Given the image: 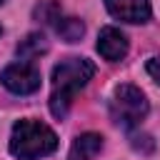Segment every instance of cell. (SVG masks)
Instances as JSON below:
<instances>
[{
	"label": "cell",
	"instance_id": "cell-1",
	"mask_svg": "<svg viewBox=\"0 0 160 160\" xmlns=\"http://www.w3.org/2000/svg\"><path fill=\"white\" fill-rule=\"evenodd\" d=\"M95 65L88 58H65L52 70V92H50V112L62 120L70 110V102L78 90L88 85L92 78Z\"/></svg>",
	"mask_w": 160,
	"mask_h": 160
},
{
	"label": "cell",
	"instance_id": "cell-2",
	"mask_svg": "<svg viewBox=\"0 0 160 160\" xmlns=\"http://www.w3.org/2000/svg\"><path fill=\"white\" fill-rule=\"evenodd\" d=\"M58 148V135L40 120L25 118L20 122L12 125V135H10V152L20 160H32V158H42L50 155Z\"/></svg>",
	"mask_w": 160,
	"mask_h": 160
},
{
	"label": "cell",
	"instance_id": "cell-3",
	"mask_svg": "<svg viewBox=\"0 0 160 160\" xmlns=\"http://www.w3.org/2000/svg\"><path fill=\"white\" fill-rule=\"evenodd\" d=\"M145 115H148V98L140 92V88H135V85L115 88L112 100H110V118L120 128L130 130V128L140 125L145 120Z\"/></svg>",
	"mask_w": 160,
	"mask_h": 160
},
{
	"label": "cell",
	"instance_id": "cell-4",
	"mask_svg": "<svg viewBox=\"0 0 160 160\" xmlns=\"http://www.w3.org/2000/svg\"><path fill=\"white\" fill-rule=\"evenodd\" d=\"M0 82L15 95H30V92H35L40 88V70L32 62L20 60V62L8 65L0 72Z\"/></svg>",
	"mask_w": 160,
	"mask_h": 160
},
{
	"label": "cell",
	"instance_id": "cell-5",
	"mask_svg": "<svg viewBox=\"0 0 160 160\" xmlns=\"http://www.w3.org/2000/svg\"><path fill=\"white\" fill-rule=\"evenodd\" d=\"M105 8L112 18L125 22H145L150 20V0H105Z\"/></svg>",
	"mask_w": 160,
	"mask_h": 160
},
{
	"label": "cell",
	"instance_id": "cell-6",
	"mask_svg": "<svg viewBox=\"0 0 160 160\" xmlns=\"http://www.w3.org/2000/svg\"><path fill=\"white\" fill-rule=\"evenodd\" d=\"M98 52H100L105 60L118 62V60H122V58L128 55V38H125L118 28L108 25V28H102L100 35H98Z\"/></svg>",
	"mask_w": 160,
	"mask_h": 160
},
{
	"label": "cell",
	"instance_id": "cell-7",
	"mask_svg": "<svg viewBox=\"0 0 160 160\" xmlns=\"http://www.w3.org/2000/svg\"><path fill=\"white\" fill-rule=\"evenodd\" d=\"M100 150H102V135H98V132H82L70 145L68 160H92Z\"/></svg>",
	"mask_w": 160,
	"mask_h": 160
},
{
	"label": "cell",
	"instance_id": "cell-8",
	"mask_svg": "<svg viewBox=\"0 0 160 160\" xmlns=\"http://www.w3.org/2000/svg\"><path fill=\"white\" fill-rule=\"evenodd\" d=\"M55 32L65 40V42H78L82 35H85V25L80 18H72V15H62L58 22H55Z\"/></svg>",
	"mask_w": 160,
	"mask_h": 160
},
{
	"label": "cell",
	"instance_id": "cell-9",
	"mask_svg": "<svg viewBox=\"0 0 160 160\" xmlns=\"http://www.w3.org/2000/svg\"><path fill=\"white\" fill-rule=\"evenodd\" d=\"M48 52V40H45V35H40V32H30L25 40H20V45H18V55L20 58H25L28 62L32 60V58H40V55H45Z\"/></svg>",
	"mask_w": 160,
	"mask_h": 160
},
{
	"label": "cell",
	"instance_id": "cell-10",
	"mask_svg": "<svg viewBox=\"0 0 160 160\" xmlns=\"http://www.w3.org/2000/svg\"><path fill=\"white\" fill-rule=\"evenodd\" d=\"M32 15H35L38 22H42V25H52V28H55V22L62 18V8H60L58 0H40V2L35 5Z\"/></svg>",
	"mask_w": 160,
	"mask_h": 160
},
{
	"label": "cell",
	"instance_id": "cell-11",
	"mask_svg": "<svg viewBox=\"0 0 160 160\" xmlns=\"http://www.w3.org/2000/svg\"><path fill=\"white\" fill-rule=\"evenodd\" d=\"M148 72L155 78V82H160V55H155V58L148 60Z\"/></svg>",
	"mask_w": 160,
	"mask_h": 160
},
{
	"label": "cell",
	"instance_id": "cell-12",
	"mask_svg": "<svg viewBox=\"0 0 160 160\" xmlns=\"http://www.w3.org/2000/svg\"><path fill=\"white\" fill-rule=\"evenodd\" d=\"M2 2H5V0H0V5H2Z\"/></svg>",
	"mask_w": 160,
	"mask_h": 160
},
{
	"label": "cell",
	"instance_id": "cell-13",
	"mask_svg": "<svg viewBox=\"0 0 160 160\" xmlns=\"http://www.w3.org/2000/svg\"><path fill=\"white\" fill-rule=\"evenodd\" d=\"M0 32H2V28H0Z\"/></svg>",
	"mask_w": 160,
	"mask_h": 160
}]
</instances>
